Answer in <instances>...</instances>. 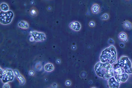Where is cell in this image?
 Segmentation results:
<instances>
[{
	"label": "cell",
	"instance_id": "6",
	"mask_svg": "<svg viewBox=\"0 0 132 88\" xmlns=\"http://www.w3.org/2000/svg\"><path fill=\"white\" fill-rule=\"evenodd\" d=\"M34 40L37 42H42L45 40L46 36L44 33L37 31H33L31 34Z\"/></svg>",
	"mask_w": 132,
	"mask_h": 88
},
{
	"label": "cell",
	"instance_id": "16",
	"mask_svg": "<svg viewBox=\"0 0 132 88\" xmlns=\"http://www.w3.org/2000/svg\"><path fill=\"white\" fill-rule=\"evenodd\" d=\"M1 9L2 11L7 12L9 10V7L6 3H2L1 5Z\"/></svg>",
	"mask_w": 132,
	"mask_h": 88
},
{
	"label": "cell",
	"instance_id": "14",
	"mask_svg": "<svg viewBox=\"0 0 132 88\" xmlns=\"http://www.w3.org/2000/svg\"><path fill=\"white\" fill-rule=\"evenodd\" d=\"M92 11L94 14H98L100 11V6L96 4H94L91 8Z\"/></svg>",
	"mask_w": 132,
	"mask_h": 88
},
{
	"label": "cell",
	"instance_id": "18",
	"mask_svg": "<svg viewBox=\"0 0 132 88\" xmlns=\"http://www.w3.org/2000/svg\"><path fill=\"white\" fill-rule=\"evenodd\" d=\"M3 88H10V86L9 84L6 83L3 85Z\"/></svg>",
	"mask_w": 132,
	"mask_h": 88
},
{
	"label": "cell",
	"instance_id": "9",
	"mask_svg": "<svg viewBox=\"0 0 132 88\" xmlns=\"http://www.w3.org/2000/svg\"><path fill=\"white\" fill-rule=\"evenodd\" d=\"M14 74L16 77L18 79L20 84L22 85H24L26 82V80L23 76H22V75L20 73L19 70L17 69H15L14 70Z\"/></svg>",
	"mask_w": 132,
	"mask_h": 88
},
{
	"label": "cell",
	"instance_id": "19",
	"mask_svg": "<svg viewBox=\"0 0 132 88\" xmlns=\"http://www.w3.org/2000/svg\"><path fill=\"white\" fill-rule=\"evenodd\" d=\"M89 26H90L91 27H94L95 24V22L93 21H91L89 22Z\"/></svg>",
	"mask_w": 132,
	"mask_h": 88
},
{
	"label": "cell",
	"instance_id": "7",
	"mask_svg": "<svg viewBox=\"0 0 132 88\" xmlns=\"http://www.w3.org/2000/svg\"><path fill=\"white\" fill-rule=\"evenodd\" d=\"M114 77L116 80L120 83L122 82H126L129 78V75L126 73L119 74H116Z\"/></svg>",
	"mask_w": 132,
	"mask_h": 88
},
{
	"label": "cell",
	"instance_id": "11",
	"mask_svg": "<svg viewBox=\"0 0 132 88\" xmlns=\"http://www.w3.org/2000/svg\"><path fill=\"white\" fill-rule=\"evenodd\" d=\"M54 69V66L51 63H47L46 64H45V66H44V69L46 71H52Z\"/></svg>",
	"mask_w": 132,
	"mask_h": 88
},
{
	"label": "cell",
	"instance_id": "15",
	"mask_svg": "<svg viewBox=\"0 0 132 88\" xmlns=\"http://www.w3.org/2000/svg\"><path fill=\"white\" fill-rule=\"evenodd\" d=\"M18 25H19V26L20 27H21L22 28L27 29L29 27V25L28 23L24 21H20V22L19 23Z\"/></svg>",
	"mask_w": 132,
	"mask_h": 88
},
{
	"label": "cell",
	"instance_id": "8",
	"mask_svg": "<svg viewBox=\"0 0 132 88\" xmlns=\"http://www.w3.org/2000/svg\"><path fill=\"white\" fill-rule=\"evenodd\" d=\"M108 84L110 88H119L120 86V83L116 80L114 76L108 79Z\"/></svg>",
	"mask_w": 132,
	"mask_h": 88
},
{
	"label": "cell",
	"instance_id": "3",
	"mask_svg": "<svg viewBox=\"0 0 132 88\" xmlns=\"http://www.w3.org/2000/svg\"><path fill=\"white\" fill-rule=\"evenodd\" d=\"M117 58L116 49L114 46L111 45L102 51L100 60L101 63H108L112 64L116 61Z\"/></svg>",
	"mask_w": 132,
	"mask_h": 88
},
{
	"label": "cell",
	"instance_id": "4",
	"mask_svg": "<svg viewBox=\"0 0 132 88\" xmlns=\"http://www.w3.org/2000/svg\"><path fill=\"white\" fill-rule=\"evenodd\" d=\"M14 72L11 69L5 68L2 69L1 68V80L4 83L13 80L14 78Z\"/></svg>",
	"mask_w": 132,
	"mask_h": 88
},
{
	"label": "cell",
	"instance_id": "23",
	"mask_svg": "<svg viewBox=\"0 0 132 88\" xmlns=\"http://www.w3.org/2000/svg\"><path fill=\"white\" fill-rule=\"evenodd\" d=\"M95 88V87H93V88Z\"/></svg>",
	"mask_w": 132,
	"mask_h": 88
},
{
	"label": "cell",
	"instance_id": "1",
	"mask_svg": "<svg viewBox=\"0 0 132 88\" xmlns=\"http://www.w3.org/2000/svg\"><path fill=\"white\" fill-rule=\"evenodd\" d=\"M112 66L115 75L122 73L132 74V63L128 57H121L117 63Z\"/></svg>",
	"mask_w": 132,
	"mask_h": 88
},
{
	"label": "cell",
	"instance_id": "22",
	"mask_svg": "<svg viewBox=\"0 0 132 88\" xmlns=\"http://www.w3.org/2000/svg\"><path fill=\"white\" fill-rule=\"evenodd\" d=\"M53 87H55V86L56 87V86H57V85H56V84H55V83H53Z\"/></svg>",
	"mask_w": 132,
	"mask_h": 88
},
{
	"label": "cell",
	"instance_id": "5",
	"mask_svg": "<svg viewBox=\"0 0 132 88\" xmlns=\"http://www.w3.org/2000/svg\"><path fill=\"white\" fill-rule=\"evenodd\" d=\"M14 17L13 12L12 11L7 12L1 11L0 13V21L2 24H7L10 23Z\"/></svg>",
	"mask_w": 132,
	"mask_h": 88
},
{
	"label": "cell",
	"instance_id": "12",
	"mask_svg": "<svg viewBox=\"0 0 132 88\" xmlns=\"http://www.w3.org/2000/svg\"><path fill=\"white\" fill-rule=\"evenodd\" d=\"M119 40L123 42H126L127 41V35L125 32H121L119 34Z\"/></svg>",
	"mask_w": 132,
	"mask_h": 88
},
{
	"label": "cell",
	"instance_id": "17",
	"mask_svg": "<svg viewBox=\"0 0 132 88\" xmlns=\"http://www.w3.org/2000/svg\"><path fill=\"white\" fill-rule=\"evenodd\" d=\"M100 18H101V20H108L109 19V15H108V14H104L101 16Z\"/></svg>",
	"mask_w": 132,
	"mask_h": 88
},
{
	"label": "cell",
	"instance_id": "2",
	"mask_svg": "<svg viewBox=\"0 0 132 88\" xmlns=\"http://www.w3.org/2000/svg\"><path fill=\"white\" fill-rule=\"evenodd\" d=\"M96 75L104 79H109L114 76L113 67L111 64L108 63H97L94 67Z\"/></svg>",
	"mask_w": 132,
	"mask_h": 88
},
{
	"label": "cell",
	"instance_id": "10",
	"mask_svg": "<svg viewBox=\"0 0 132 88\" xmlns=\"http://www.w3.org/2000/svg\"><path fill=\"white\" fill-rule=\"evenodd\" d=\"M69 27L75 30L78 31L80 30V29L81 28V26L78 22L74 21V22H71L69 24Z\"/></svg>",
	"mask_w": 132,
	"mask_h": 88
},
{
	"label": "cell",
	"instance_id": "13",
	"mask_svg": "<svg viewBox=\"0 0 132 88\" xmlns=\"http://www.w3.org/2000/svg\"><path fill=\"white\" fill-rule=\"evenodd\" d=\"M123 27H124V28L126 30H131L132 28V23L130 21H128V20L125 21L123 23Z\"/></svg>",
	"mask_w": 132,
	"mask_h": 88
},
{
	"label": "cell",
	"instance_id": "20",
	"mask_svg": "<svg viewBox=\"0 0 132 88\" xmlns=\"http://www.w3.org/2000/svg\"><path fill=\"white\" fill-rule=\"evenodd\" d=\"M65 84H66V85H67V86H70V85H71V82L70 81H67L65 82Z\"/></svg>",
	"mask_w": 132,
	"mask_h": 88
},
{
	"label": "cell",
	"instance_id": "21",
	"mask_svg": "<svg viewBox=\"0 0 132 88\" xmlns=\"http://www.w3.org/2000/svg\"><path fill=\"white\" fill-rule=\"evenodd\" d=\"M29 75H34V72H33L32 70H30L29 72Z\"/></svg>",
	"mask_w": 132,
	"mask_h": 88
}]
</instances>
